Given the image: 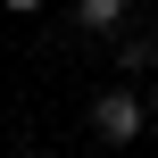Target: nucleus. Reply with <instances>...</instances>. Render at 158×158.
Returning <instances> with one entry per match:
<instances>
[{"mask_svg": "<svg viewBox=\"0 0 158 158\" xmlns=\"http://www.w3.org/2000/svg\"><path fill=\"white\" fill-rule=\"evenodd\" d=\"M150 117H158V83H150Z\"/></svg>", "mask_w": 158, "mask_h": 158, "instance_id": "obj_5", "label": "nucleus"}, {"mask_svg": "<svg viewBox=\"0 0 158 158\" xmlns=\"http://www.w3.org/2000/svg\"><path fill=\"white\" fill-rule=\"evenodd\" d=\"M117 67L125 75H158V33H125L117 42Z\"/></svg>", "mask_w": 158, "mask_h": 158, "instance_id": "obj_3", "label": "nucleus"}, {"mask_svg": "<svg viewBox=\"0 0 158 158\" xmlns=\"http://www.w3.org/2000/svg\"><path fill=\"white\" fill-rule=\"evenodd\" d=\"M92 133H100L108 150H133V142L150 133V100H133L125 83H108V92L92 100Z\"/></svg>", "mask_w": 158, "mask_h": 158, "instance_id": "obj_1", "label": "nucleus"}, {"mask_svg": "<svg viewBox=\"0 0 158 158\" xmlns=\"http://www.w3.org/2000/svg\"><path fill=\"white\" fill-rule=\"evenodd\" d=\"M125 17H133V0H75V25L83 33H117Z\"/></svg>", "mask_w": 158, "mask_h": 158, "instance_id": "obj_2", "label": "nucleus"}, {"mask_svg": "<svg viewBox=\"0 0 158 158\" xmlns=\"http://www.w3.org/2000/svg\"><path fill=\"white\" fill-rule=\"evenodd\" d=\"M0 8H8V17H33V8H42V0H0Z\"/></svg>", "mask_w": 158, "mask_h": 158, "instance_id": "obj_4", "label": "nucleus"}]
</instances>
